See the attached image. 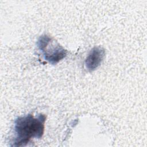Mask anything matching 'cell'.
I'll use <instances>...</instances> for the list:
<instances>
[{"label": "cell", "instance_id": "cell-1", "mask_svg": "<svg viewBox=\"0 0 147 147\" xmlns=\"http://www.w3.org/2000/svg\"><path fill=\"white\" fill-rule=\"evenodd\" d=\"M45 120V115L42 114L36 117L29 114L17 118L14 122L16 137L11 146H25L33 138H41L44 134Z\"/></svg>", "mask_w": 147, "mask_h": 147}, {"label": "cell", "instance_id": "cell-2", "mask_svg": "<svg viewBox=\"0 0 147 147\" xmlns=\"http://www.w3.org/2000/svg\"><path fill=\"white\" fill-rule=\"evenodd\" d=\"M37 44L45 60L52 64H57L67 56V51L47 34L41 36Z\"/></svg>", "mask_w": 147, "mask_h": 147}, {"label": "cell", "instance_id": "cell-3", "mask_svg": "<svg viewBox=\"0 0 147 147\" xmlns=\"http://www.w3.org/2000/svg\"><path fill=\"white\" fill-rule=\"evenodd\" d=\"M105 56V51L100 47H95L87 55L85 65L87 69L90 71L95 70L102 63Z\"/></svg>", "mask_w": 147, "mask_h": 147}]
</instances>
